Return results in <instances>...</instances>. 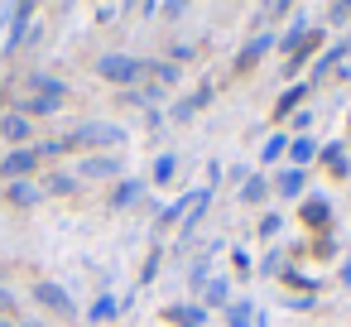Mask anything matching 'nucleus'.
Wrapping results in <instances>:
<instances>
[{
	"instance_id": "obj_1",
	"label": "nucleus",
	"mask_w": 351,
	"mask_h": 327,
	"mask_svg": "<svg viewBox=\"0 0 351 327\" xmlns=\"http://www.w3.org/2000/svg\"><path fill=\"white\" fill-rule=\"evenodd\" d=\"M68 140H73V145H101V149H106V145H121L125 130H121V125H106V121H87V125H77Z\"/></svg>"
},
{
	"instance_id": "obj_2",
	"label": "nucleus",
	"mask_w": 351,
	"mask_h": 327,
	"mask_svg": "<svg viewBox=\"0 0 351 327\" xmlns=\"http://www.w3.org/2000/svg\"><path fill=\"white\" fill-rule=\"evenodd\" d=\"M97 73H101L106 82H135V77L145 73V63H140V58H125V53H106V58L97 63Z\"/></svg>"
},
{
	"instance_id": "obj_3",
	"label": "nucleus",
	"mask_w": 351,
	"mask_h": 327,
	"mask_svg": "<svg viewBox=\"0 0 351 327\" xmlns=\"http://www.w3.org/2000/svg\"><path fill=\"white\" fill-rule=\"evenodd\" d=\"M34 169H39V149H15V154H5V159H0V178H10V183L29 178Z\"/></svg>"
},
{
	"instance_id": "obj_4",
	"label": "nucleus",
	"mask_w": 351,
	"mask_h": 327,
	"mask_svg": "<svg viewBox=\"0 0 351 327\" xmlns=\"http://www.w3.org/2000/svg\"><path fill=\"white\" fill-rule=\"evenodd\" d=\"M29 97H44V101H58V106H63L68 87H63L58 77H49V73H29Z\"/></svg>"
},
{
	"instance_id": "obj_5",
	"label": "nucleus",
	"mask_w": 351,
	"mask_h": 327,
	"mask_svg": "<svg viewBox=\"0 0 351 327\" xmlns=\"http://www.w3.org/2000/svg\"><path fill=\"white\" fill-rule=\"evenodd\" d=\"M34 298H39L44 308H53V313H63V317L73 313V298H68V293H63L58 284H49V279H44V284H34Z\"/></svg>"
},
{
	"instance_id": "obj_6",
	"label": "nucleus",
	"mask_w": 351,
	"mask_h": 327,
	"mask_svg": "<svg viewBox=\"0 0 351 327\" xmlns=\"http://www.w3.org/2000/svg\"><path fill=\"white\" fill-rule=\"evenodd\" d=\"M29 20H34V5H15L10 10V44L5 49H20V39L29 34Z\"/></svg>"
},
{
	"instance_id": "obj_7",
	"label": "nucleus",
	"mask_w": 351,
	"mask_h": 327,
	"mask_svg": "<svg viewBox=\"0 0 351 327\" xmlns=\"http://www.w3.org/2000/svg\"><path fill=\"white\" fill-rule=\"evenodd\" d=\"M77 173H82V178H116V173H121V164H116L111 154H101V159H87Z\"/></svg>"
},
{
	"instance_id": "obj_8",
	"label": "nucleus",
	"mask_w": 351,
	"mask_h": 327,
	"mask_svg": "<svg viewBox=\"0 0 351 327\" xmlns=\"http://www.w3.org/2000/svg\"><path fill=\"white\" fill-rule=\"evenodd\" d=\"M327 212H332V207H327V197H308L298 217H303L308 226H327Z\"/></svg>"
},
{
	"instance_id": "obj_9",
	"label": "nucleus",
	"mask_w": 351,
	"mask_h": 327,
	"mask_svg": "<svg viewBox=\"0 0 351 327\" xmlns=\"http://www.w3.org/2000/svg\"><path fill=\"white\" fill-rule=\"evenodd\" d=\"M0 135H5V140H29V121L25 116H5V121H0Z\"/></svg>"
},
{
	"instance_id": "obj_10",
	"label": "nucleus",
	"mask_w": 351,
	"mask_h": 327,
	"mask_svg": "<svg viewBox=\"0 0 351 327\" xmlns=\"http://www.w3.org/2000/svg\"><path fill=\"white\" fill-rule=\"evenodd\" d=\"M279 193H284V197H298V193H303V169H284V173H279Z\"/></svg>"
},
{
	"instance_id": "obj_11",
	"label": "nucleus",
	"mask_w": 351,
	"mask_h": 327,
	"mask_svg": "<svg viewBox=\"0 0 351 327\" xmlns=\"http://www.w3.org/2000/svg\"><path fill=\"white\" fill-rule=\"evenodd\" d=\"M269 44H274V39H269V34H260V39H255V44H245V53H241V68H250V63H255V58H265V53H269Z\"/></svg>"
},
{
	"instance_id": "obj_12",
	"label": "nucleus",
	"mask_w": 351,
	"mask_h": 327,
	"mask_svg": "<svg viewBox=\"0 0 351 327\" xmlns=\"http://www.w3.org/2000/svg\"><path fill=\"white\" fill-rule=\"evenodd\" d=\"M10 202H15V207H34V202H39V188H29V183H10Z\"/></svg>"
},
{
	"instance_id": "obj_13",
	"label": "nucleus",
	"mask_w": 351,
	"mask_h": 327,
	"mask_svg": "<svg viewBox=\"0 0 351 327\" xmlns=\"http://www.w3.org/2000/svg\"><path fill=\"white\" fill-rule=\"evenodd\" d=\"M169 322H178V327H202V308H169Z\"/></svg>"
},
{
	"instance_id": "obj_14",
	"label": "nucleus",
	"mask_w": 351,
	"mask_h": 327,
	"mask_svg": "<svg viewBox=\"0 0 351 327\" xmlns=\"http://www.w3.org/2000/svg\"><path fill=\"white\" fill-rule=\"evenodd\" d=\"M73 188H77V178H73V173H53V178H49V193H58V197H63V193H73Z\"/></svg>"
},
{
	"instance_id": "obj_15",
	"label": "nucleus",
	"mask_w": 351,
	"mask_h": 327,
	"mask_svg": "<svg viewBox=\"0 0 351 327\" xmlns=\"http://www.w3.org/2000/svg\"><path fill=\"white\" fill-rule=\"evenodd\" d=\"M140 197V183H121L116 188V207H125V202H135Z\"/></svg>"
},
{
	"instance_id": "obj_16",
	"label": "nucleus",
	"mask_w": 351,
	"mask_h": 327,
	"mask_svg": "<svg viewBox=\"0 0 351 327\" xmlns=\"http://www.w3.org/2000/svg\"><path fill=\"white\" fill-rule=\"evenodd\" d=\"M154 178H159V183H169V178H173V154H164V159L154 164Z\"/></svg>"
},
{
	"instance_id": "obj_17",
	"label": "nucleus",
	"mask_w": 351,
	"mask_h": 327,
	"mask_svg": "<svg viewBox=\"0 0 351 327\" xmlns=\"http://www.w3.org/2000/svg\"><path fill=\"white\" fill-rule=\"evenodd\" d=\"M298 101H303V87H293V92H284V101H279V116H284V111H293Z\"/></svg>"
},
{
	"instance_id": "obj_18",
	"label": "nucleus",
	"mask_w": 351,
	"mask_h": 327,
	"mask_svg": "<svg viewBox=\"0 0 351 327\" xmlns=\"http://www.w3.org/2000/svg\"><path fill=\"white\" fill-rule=\"evenodd\" d=\"M293 159H298V164L313 159V140H293Z\"/></svg>"
},
{
	"instance_id": "obj_19",
	"label": "nucleus",
	"mask_w": 351,
	"mask_h": 327,
	"mask_svg": "<svg viewBox=\"0 0 351 327\" xmlns=\"http://www.w3.org/2000/svg\"><path fill=\"white\" fill-rule=\"evenodd\" d=\"M241 197H245V202H260V197H265V183H260V178H255V183H245V193H241Z\"/></svg>"
},
{
	"instance_id": "obj_20",
	"label": "nucleus",
	"mask_w": 351,
	"mask_h": 327,
	"mask_svg": "<svg viewBox=\"0 0 351 327\" xmlns=\"http://www.w3.org/2000/svg\"><path fill=\"white\" fill-rule=\"evenodd\" d=\"M221 298H226V284L212 279V284H207V303H221Z\"/></svg>"
},
{
	"instance_id": "obj_21",
	"label": "nucleus",
	"mask_w": 351,
	"mask_h": 327,
	"mask_svg": "<svg viewBox=\"0 0 351 327\" xmlns=\"http://www.w3.org/2000/svg\"><path fill=\"white\" fill-rule=\"evenodd\" d=\"M226 317H231V327H250V308H231Z\"/></svg>"
},
{
	"instance_id": "obj_22",
	"label": "nucleus",
	"mask_w": 351,
	"mask_h": 327,
	"mask_svg": "<svg viewBox=\"0 0 351 327\" xmlns=\"http://www.w3.org/2000/svg\"><path fill=\"white\" fill-rule=\"evenodd\" d=\"M149 73H154V77H159V82H173V68H169V63H154V68H149Z\"/></svg>"
},
{
	"instance_id": "obj_23",
	"label": "nucleus",
	"mask_w": 351,
	"mask_h": 327,
	"mask_svg": "<svg viewBox=\"0 0 351 327\" xmlns=\"http://www.w3.org/2000/svg\"><path fill=\"white\" fill-rule=\"evenodd\" d=\"M111 313H116V303H111V298H101V303L92 308V317H111Z\"/></svg>"
},
{
	"instance_id": "obj_24",
	"label": "nucleus",
	"mask_w": 351,
	"mask_h": 327,
	"mask_svg": "<svg viewBox=\"0 0 351 327\" xmlns=\"http://www.w3.org/2000/svg\"><path fill=\"white\" fill-rule=\"evenodd\" d=\"M15 308V293H5V289H0V313H10Z\"/></svg>"
},
{
	"instance_id": "obj_25",
	"label": "nucleus",
	"mask_w": 351,
	"mask_h": 327,
	"mask_svg": "<svg viewBox=\"0 0 351 327\" xmlns=\"http://www.w3.org/2000/svg\"><path fill=\"white\" fill-rule=\"evenodd\" d=\"M0 327H10V322H5V313H0Z\"/></svg>"
}]
</instances>
